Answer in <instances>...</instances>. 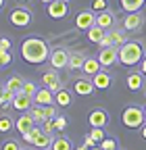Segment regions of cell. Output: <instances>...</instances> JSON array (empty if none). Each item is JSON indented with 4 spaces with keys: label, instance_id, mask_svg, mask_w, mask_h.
<instances>
[{
    "label": "cell",
    "instance_id": "1",
    "mask_svg": "<svg viewBox=\"0 0 146 150\" xmlns=\"http://www.w3.org/2000/svg\"><path fill=\"white\" fill-rule=\"evenodd\" d=\"M21 56L25 63H31V65H42L50 59V50H48V44L46 40L38 35H29L21 42Z\"/></svg>",
    "mask_w": 146,
    "mask_h": 150
},
{
    "label": "cell",
    "instance_id": "2",
    "mask_svg": "<svg viewBox=\"0 0 146 150\" xmlns=\"http://www.w3.org/2000/svg\"><path fill=\"white\" fill-rule=\"evenodd\" d=\"M144 59V48L140 42H125L123 46H119V63L134 67L140 65V61Z\"/></svg>",
    "mask_w": 146,
    "mask_h": 150
},
{
    "label": "cell",
    "instance_id": "3",
    "mask_svg": "<svg viewBox=\"0 0 146 150\" xmlns=\"http://www.w3.org/2000/svg\"><path fill=\"white\" fill-rule=\"evenodd\" d=\"M146 117H144V108L136 106V104H130V106H125L123 112H121V123L125 127H130V129H140L144 125Z\"/></svg>",
    "mask_w": 146,
    "mask_h": 150
},
{
    "label": "cell",
    "instance_id": "4",
    "mask_svg": "<svg viewBox=\"0 0 146 150\" xmlns=\"http://www.w3.org/2000/svg\"><path fill=\"white\" fill-rule=\"evenodd\" d=\"M9 19H11V23L15 27H27L31 23L33 15H31V11L27 6H15V11H11V17Z\"/></svg>",
    "mask_w": 146,
    "mask_h": 150
},
{
    "label": "cell",
    "instance_id": "5",
    "mask_svg": "<svg viewBox=\"0 0 146 150\" xmlns=\"http://www.w3.org/2000/svg\"><path fill=\"white\" fill-rule=\"evenodd\" d=\"M29 131H31V138H33L31 144L38 148V150H42V148H50V146H52V142H54L52 134H46L42 127H35V125H33Z\"/></svg>",
    "mask_w": 146,
    "mask_h": 150
},
{
    "label": "cell",
    "instance_id": "6",
    "mask_svg": "<svg viewBox=\"0 0 146 150\" xmlns=\"http://www.w3.org/2000/svg\"><path fill=\"white\" fill-rule=\"evenodd\" d=\"M69 56H71V52H67L65 48H54V50H50V67L52 69H65L67 65H69Z\"/></svg>",
    "mask_w": 146,
    "mask_h": 150
},
{
    "label": "cell",
    "instance_id": "7",
    "mask_svg": "<svg viewBox=\"0 0 146 150\" xmlns=\"http://www.w3.org/2000/svg\"><path fill=\"white\" fill-rule=\"evenodd\" d=\"M98 61H100L102 67H113V65L119 61V48H117V46L100 48V52H98Z\"/></svg>",
    "mask_w": 146,
    "mask_h": 150
},
{
    "label": "cell",
    "instance_id": "8",
    "mask_svg": "<svg viewBox=\"0 0 146 150\" xmlns=\"http://www.w3.org/2000/svg\"><path fill=\"white\" fill-rule=\"evenodd\" d=\"M92 25H96V13L92 11V8H88V11H82V13H77V17H75V27L77 29H82V31H88Z\"/></svg>",
    "mask_w": 146,
    "mask_h": 150
},
{
    "label": "cell",
    "instance_id": "9",
    "mask_svg": "<svg viewBox=\"0 0 146 150\" xmlns=\"http://www.w3.org/2000/svg\"><path fill=\"white\" fill-rule=\"evenodd\" d=\"M48 8H46V13H48V17L50 19H65L67 15H69V2H63V0H54V2H50V4H46Z\"/></svg>",
    "mask_w": 146,
    "mask_h": 150
},
{
    "label": "cell",
    "instance_id": "10",
    "mask_svg": "<svg viewBox=\"0 0 146 150\" xmlns=\"http://www.w3.org/2000/svg\"><path fill=\"white\" fill-rule=\"evenodd\" d=\"M96 90L92 77H82V79H75L73 81V92L79 94V96H92Z\"/></svg>",
    "mask_w": 146,
    "mask_h": 150
},
{
    "label": "cell",
    "instance_id": "11",
    "mask_svg": "<svg viewBox=\"0 0 146 150\" xmlns=\"http://www.w3.org/2000/svg\"><path fill=\"white\" fill-rule=\"evenodd\" d=\"M31 106H33V96H29V94H25V92H17L15 94V98H13V108L15 110L27 112Z\"/></svg>",
    "mask_w": 146,
    "mask_h": 150
},
{
    "label": "cell",
    "instance_id": "12",
    "mask_svg": "<svg viewBox=\"0 0 146 150\" xmlns=\"http://www.w3.org/2000/svg\"><path fill=\"white\" fill-rule=\"evenodd\" d=\"M88 123H90V127H104V125L108 123L106 110L100 108V106L92 108V110H90V115H88Z\"/></svg>",
    "mask_w": 146,
    "mask_h": 150
},
{
    "label": "cell",
    "instance_id": "13",
    "mask_svg": "<svg viewBox=\"0 0 146 150\" xmlns=\"http://www.w3.org/2000/svg\"><path fill=\"white\" fill-rule=\"evenodd\" d=\"M142 23H144V17L140 13H127L123 19V29L125 31H138V29H142Z\"/></svg>",
    "mask_w": 146,
    "mask_h": 150
},
{
    "label": "cell",
    "instance_id": "14",
    "mask_svg": "<svg viewBox=\"0 0 146 150\" xmlns=\"http://www.w3.org/2000/svg\"><path fill=\"white\" fill-rule=\"evenodd\" d=\"M42 83H44V88H48V90H52V92H57V90L63 88V81H61V77H59L57 69L46 71V73L42 75Z\"/></svg>",
    "mask_w": 146,
    "mask_h": 150
},
{
    "label": "cell",
    "instance_id": "15",
    "mask_svg": "<svg viewBox=\"0 0 146 150\" xmlns=\"http://www.w3.org/2000/svg\"><path fill=\"white\" fill-rule=\"evenodd\" d=\"M33 104H40V106L54 104V92L48 90V88H40L38 92L33 94Z\"/></svg>",
    "mask_w": 146,
    "mask_h": 150
},
{
    "label": "cell",
    "instance_id": "16",
    "mask_svg": "<svg viewBox=\"0 0 146 150\" xmlns=\"http://www.w3.org/2000/svg\"><path fill=\"white\" fill-rule=\"evenodd\" d=\"M33 125H35V121H33V117L29 115V112H23V115H21V117H17V121H15V129L19 131L21 136L27 134V131H29Z\"/></svg>",
    "mask_w": 146,
    "mask_h": 150
},
{
    "label": "cell",
    "instance_id": "17",
    "mask_svg": "<svg viewBox=\"0 0 146 150\" xmlns=\"http://www.w3.org/2000/svg\"><path fill=\"white\" fill-rule=\"evenodd\" d=\"M92 81H94L96 90H108V88H111V83H113L111 75H108L104 69H100L96 75H92Z\"/></svg>",
    "mask_w": 146,
    "mask_h": 150
},
{
    "label": "cell",
    "instance_id": "18",
    "mask_svg": "<svg viewBox=\"0 0 146 150\" xmlns=\"http://www.w3.org/2000/svg\"><path fill=\"white\" fill-rule=\"evenodd\" d=\"M142 71H132L130 75H127V77H125V83H127V88H130V90H142L144 88V77H142Z\"/></svg>",
    "mask_w": 146,
    "mask_h": 150
},
{
    "label": "cell",
    "instance_id": "19",
    "mask_svg": "<svg viewBox=\"0 0 146 150\" xmlns=\"http://www.w3.org/2000/svg\"><path fill=\"white\" fill-rule=\"evenodd\" d=\"M54 102H57V106H71V102H73V94L67 90V88H61V90H57L54 92Z\"/></svg>",
    "mask_w": 146,
    "mask_h": 150
},
{
    "label": "cell",
    "instance_id": "20",
    "mask_svg": "<svg viewBox=\"0 0 146 150\" xmlns=\"http://www.w3.org/2000/svg\"><path fill=\"white\" fill-rule=\"evenodd\" d=\"M96 25L104 27V29H111L115 25V15L111 11H102V13H96Z\"/></svg>",
    "mask_w": 146,
    "mask_h": 150
},
{
    "label": "cell",
    "instance_id": "21",
    "mask_svg": "<svg viewBox=\"0 0 146 150\" xmlns=\"http://www.w3.org/2000/svg\"><path fill=\"white\" fill-rule=\"evenodd\" d=\"M23 86H25V79L21 77V75H13V77H9V79H6L4 90H9V92L17 94V92H23Z\"/></svg>",
    "mask_w": 146,
    "mask_h": 150
},
{
    "label": "cell",
    "instance_id": "22",
    "mask_svg": "<svg viewBox=\"0 0 146 150\" xmlns=\"http://www.w3.org/2000/svg\"><path fill=\"white\" fill-rule=\"evenodd\" d=\"M100 69H102V65H100V61H98V56H96V59H86V61H84V67H82V71H84L86 75H90V77L96 75Z\"/></svg>",
    "mask_w": 146,
    "mask_h": 150
},
{
    "label": "cell",
    "instance_id": "23",
    "mask_svg": "<svg viewBox=\"0 0 146 150\" xmlns=\"http://www.w3.org/2000/svg\"><path fill=\"white\" fill-rule=\"evenodd\" d=\"M104 33H106L104 27H100V25H92V27L88 29V40H90V42H94V44H100V40L104 38Z\"/></svg>",
    "mask_w": 146,
    "mask_h": 150
},
{
    "label": "cell",
    "instance_id": "24",
    "mask_svg": "<svg viewBox=\"0 0 146 150\" xmlns=\"http://www.w3.org/2000/svg\"><path fill=\"white\" fill-rule=\"evenodd\" d=\"M84 61H86V56H84L82 52H71L67 69H71V71H77V69H82V67H84Z\"/></svg>",
    "mask_w": 146,
    "mask_h": 150
},
{
    "label": "cell",
    "instance_id": "25",
    "mask_svg": "<svg viewBox=\"0 0 146 150\" xmlns=\"http://www.w3.org/2000/svg\"><path fill=\"white\" fill-rule=\"evenodd\" d=\"M146 4V0H121V8L127 13H138Z\"/></svg>",
    "mask_w": 146,
    "mask_h": 150
},
{
    "label": "cell",
    "instance_id": "26",
    "mask_svg": "<svg viewBox=\"0 0 146 150\" xmlns=\"http://www.w3.org/2000/svg\"><path fill=\"white\" fill-rule=\"evenodd\" d=\"M108 35H111V40H113V46H123L125 42H127V38H125V31H121V29H115V27H111L108 29Z\"/></svg>",
    "mask_w": 146,
    "mask_h": 150
},
{
    "label": "cell",
    "instance_id": "27",
    "mask_svg": "<svg viewBox=\"0 0 146 150\" xmlns=\"http://www.w3.org/2000/svg\"><path fill=\"white\" fill-rule=\"evenodd\" d=\"M11 129H15V121L9 115H0V134H9Z\"/></svg>",
    "mask_w": 146,
    "mask_h": 150
},
{
    "label": "cell",
    "instance_id": "28",
    "mask_svg": "<svg viewBox=\"0 0 146 150\" xmlns=\"http://www.w3.org/2000/svg\"><path fill=\"white\" fill-rule=\"evenodd\" d=\"M52 150H71V140L69 138H65V136H61V138H54V142H52V146H50Z\"/></svg>",
    "mask_w": 146,
    "mask_h": 150
},
{
    "label": "cell",
    "instance_id": "29",
    "mask_svg": "<svg viewBox=\"0 0 146 150\" xmlns=\"http://www.w3.org/2000/svg\"><path fill=\"white\" fill-rule=\"evenodd\" d=\"M27 112L33 117V121H35V123H44V119H46V117H44V106H40V104H33Z\"/></svg>",
    "mask_w": 146,
    "mask_h": 150
},
{
    "label": "cell",
    "instance_id": "30",
    "mask_svg": "<svg viewBox=\"0 0 146 150\" xmlns=\"http://www.w3.org/2000/svg\"><path fill=\"white\" fill-rule=\"evenodd\" d=\"M13 98H15V94H13V92H9V90H4V94L0 96V106H2V108L13 106Z\"/></svg>",
    "mask_w": 146,
    "mask_h": 150
},
{
    "label": "cell",
    "instance_id": "31",
    "mask_svg": "<svg viewBox=\"0 0 146 150\" xmlns=\"http://www.w3.org/2000/svg\"><path fill=\"white\" fill-rule=\"evenodd\" d=\"M92 8L94 13H102V11H108V0H92Z\"/></svg>",
    "mask_w": 146,
    "mask_h": 150
},
{
    "label": "cell",
    "instance_id": "32",
    "mask_svg": "<svg viewBox=\"0 0 146 150\" xmlns=\"http://www.w3.org/2000/svg\"><path fill=\"white\" fill-rule=\"evenodd\" d=\"M98 146H100L102 150H117V140H113V138H104Z\"/></svg>",
    "mask_w": 146,
    "mask_h": 150
},
{
    "label": "cell",
    "instance_id": "33",
    "mask_svg": "<svg viewBox=\"0 0 146 150\" xmlns=\"http://www.w3.org/2000/svg\"><path fill=\"white\" fill-rule=\"evenodd\" d=\"M67 125H69L67 117H63V115H57V119H54V127H57V131H65V129H67Z\"/></svg>",
    "mask_w": 146,
    "mask_h": 150
},
{
    "label": "cell",
    "instance_id": "34",
    "mask_svg": "<svg viewBox=\"0 0 146 150\" xmlns=\"http://www.w3.org/2000/svg\"><path fill=\"white\" fill-rule=\"evenodd\" d=\"M90 134H92V138H94L98 144L106 138V136H104V127H92V129H90Z\"/></svg>",
    "mask_w": 146,
    "mask_h": 150
},
{
    "label": "cell",
    "instance_id": "35",
    "mask_svg": "<svg viewBox=\"0 0 146 150\" xmlns=\"http://www.w3.org/2000/svg\"><path fill=\"white\" fill-rule=\"evenodd\" d=\"M57 115H59V110H57V106H54V104L44 106V117H46V119H57Z\"/></svg>",
    "mask_w": 146,
    "mask_h": 150
},
{
    "label": "cell",
    "instance_id": "36",
    "mask_svg": "<svg viewBox=\"0 0 146 150\" xmlns=\"http://www.w3.org/2000/svg\"><path fill=\"white\" fill-rule=\"evenodd\" d=\"M2 150H21V144L17 142L15 138H11V140H6V142L2 144Z\"/></svg>",
    "mask_w": 146,
    "mask_h": 150
},
{
    "label": "cell",
    "instance_id": "37",
    "mask_svg": "<svg viewBox=\"0 0 146 150\" xmlns=\"http://www.w3.org/2000/svg\"><path fill=\"white\" fill-rule=\"evenodd\" d=\"M11 59H13V56H11V50H0V65H2V67H6V65L11 63Z\"/></svg>",
    "mask_w": 146,
    "mask_h": 150
},
{
    "label": "cell",
    "instance_id": "38",
    "mask_svg": "<svg viewBox=\"0 0 146 150\" xmlns=\"http://www.w3.org/2000/svg\"><path fill=\"white\" fill-rule=\"evenodd\" d=\"M42 129L46 131V134H52V131L57 129V127H54V119H44V123H42Z\"/></svg>",
    "mask_w": 146,
    "mask_h": 150
},
{
    "label": "cell",
    "instance_id": "39",
    "mask_svg": "<svg viewBox=\"0 0 146 150\" xmlns=\"http://www.w3.org/2000/svg\"><path fill=\"white\" fill-rule=\"evenodd\" d=\"M23 92H25V94H29V96H33V94L38 92V88H35V83H33V81H25Z\"/></svg>",
    "mask_w": 146,
    "mask_h": 150
},
{
    "label": "cell",
    "instance_id": "40",
    "mask_svg": "<svg viewBox=\"0 0 146 150\" xmlns=\"http://www.w3.org/2000/svg\"><path fill=\"white\" fill-rule=\"evenodd\" d=\"M84 146H88V148H94V146H98V142L92 138V134H86V136H84Z\"/></svg>",
    "mask_w": 146,
    "mask_h": 150
},
{
    "label": "cell",
    "instance_id": "41",
    "mask_svg": "<svg viewBox=\"0 0 146 150\" xmlns=\"http://www.w3.org/2000/svg\"><path fill=\"white\" fill-rule=\"evenodd\" d=\"M100 48H106V46H113V40H111V35H108V31L104 33V38L100 40V44H98Z\"/></svg>",
    "mask_w": 146,
    "mask_h": 150
},
{
    "label": "cell",
    "instance_id": "42",
    "mask_svg": "<svg viewBox=\"0 0 146 150\" xmlns=\"http://www.w3.org/2000/svg\"><path fill=\"white\" fill-rule=\"evenodd\" d=\"M0 50H11V40L9 38H0Z\"/></svg>",
    "mask_w": 146,
    "mask_h": 150
},
{
    "label": "cell",
    "instance_id": "43",
    "mask_svg": "<svg viewBox=\"0 0 146 150\" xmlns=\"http://www.w3.org/2000/svg\"><path fill=\"white\" fill-rule=\"evenodd\" d=\"M140 71H142V73L146 75V54H144V59L140 61Z\"/></svg>",
    "mask_w": 146,
    "mask_h": 150
},
{
    "label": "cell",
    "instance_id": "44",
    "mask_svg": "<svg viewBox=\"0 0 146 150\" xmlns=\"http://www.w3.org/2000/svg\"><path fill=\"white\" fill-rule=\"evenodd\" d=\"M15 2H17V6H27L31 0H15Z\"/></svg>",
    "mask_w": 146,
    "mask_h": 150
},
{
    "label": "cell",
    "instance_id": "45",
    "mask_svg": "<svg viewBox=\"0 0 146 150\" xmlns=\"http://www.w3.org/2000/svg\"><path fill=\"white\" fill-rule=\"evenodd\" d=\"M140 136H142V138H144V140H146V123H144V125H142V127H140Z\"/></svg>",
    "mask_w": 146,
    "mask_h": 150
},
{
    "label": "cell",
    "instance_id": "46",
    "mask_svg": "<svg viewBox=\"0 0 146 150\" xmlns=\"http://www.w3.org/2000/svg\"><path fill=\"white\" fill-rule=\"evenodd\" d=\"M40 2H44V4H50V2H54V0H40Z\"/></svg>",
    "mask_w": 146,
    "mask_h": 150
},
{
    "label": "cell",
    "instance_id": "47",
    "mask_svg": "<svg viewBox=\"0 0 146 150\" xmlns=\"http://www.w3.org/2000/svg\"><path fill=\"white\" fill-rule=\"evenodd\" d=\"M2 94H4V86H0V96H2Z\"/></svg>",
    "mask_w": 146,
    "mask_h": 150
},
{
    "label": "cell",
    "instance_id": "48",
    "mask_svg": "<svg viewBox=\"0 0 146 150\" xmlns=\"http://www.w3.org/2000/svg\"><path fill=\"white\" fill-rule=\"evenodd\" d=\"M90 150H102V148L100 146H94V148H90Z\"/></svg>",
    "mask_w": 146,
    "mask_h": 150
},
{
    "label": "cell",
    "instance_id": "49",
    "mask_svg": "<svg viewBox=\"0 0 146 150\" xmlns=\"http://www.w3.org/2000/svg\"><path fill=\"white\" fill-rule=\"evenodd\" d=\"M2 6H4V0H0V8H2Z\"/></svg>",
    "mask_w": 146,
    "mask_h": 150
},
{
    "label": "cell",
    "instance_id": "50",
    "mask_svg": "<svg viewBox=\"0 0 146 150\" xmlns=\"http://www.w3.org/2000/svg\"><path fill=\"white\" fill-rule=\"evenodd\" d=\"M144 117H146V106H144Z\"/></svg>",
    "mask_w": 146,
    "mask_h": 150
},
{
    "label": "cell",
    "instance_id": "51",
    "mask_svg": "<svg viewBox=\"0 0 146 150\" xmlns=\"http://www.w3.org/2000/svg\"><path fill=\"white\" fill-rule=\"evenodd\" d=\"M144 96H146V86H144Z\"/></svg>",
    "mask_w": 146,
    "mask_h": 150
},
{
    "label": "cell",
    "instance_id": "52",
    "mask_svg": "<svg viewBox=\"0 0 146 150\" xmlns=\"http://www.w3.org/2000/svg\"><path fill=\"white\" fill-rule=\"evenodd\" d=\"M21 150H31V148H21Z\"/></svg>",
    "mask_w": 146,
    "mask_h": 150
},
{
    "label": "cell",
    "instance_id": "53",
    "mask_svg": "<svg viewBox=\"0 0 146 150\" xmlns=\"http://www.w3.org/2000/svg\"><path fill=\"white\" fill-rule=\"evenodd\" d=\"M42 150H52V148H42Z\"/></svg>",
    "mask_w": 146,
    "mask_h": 150
},
{
    "label": "cell",
    "instance_id": "54",
    "mask_svg": "<svg viewBox=\"0 0 146 150\" xmlns=\"http://www.w3.org/2000/svg\"><path fill=\"white\" fill-rule=\"evenodd\" d=\"M63 2H71V0H63Z\"/></svg>",
    "mask_w": 146,
    "mask_h": 150
}]
</instances>
